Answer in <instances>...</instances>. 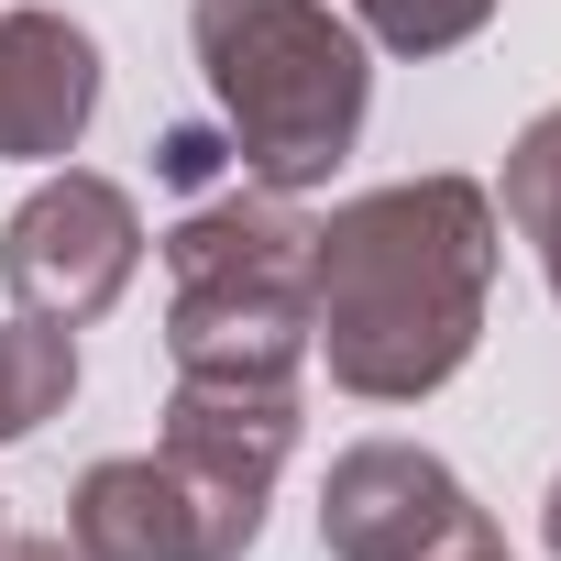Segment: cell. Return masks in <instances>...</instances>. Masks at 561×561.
Masks as SVG:
<instances>
[{"instance_id":"6da1fadb","label":"cell","mask_w":561,"mask_h":561,"mask_svg":"<svg viewBox=\"0 0 561 561\" xmlns=\"http://www.w3.org/2000/svg\"><path fill=\"white\" fill-rule=\"evenodd\" d=\"M495 287V198L473 176H408L309 220V353L342 397L419 408L484 342Z\"/></svg>"},{"instance_id":"7a4b0ae2","label":"cell","mask_w":561,"mask_h":561,"mask_svg":"<svg viewBox=\"0 0 561 561\" xmlns=\"http://www.w3.org/2000/svg\"><path fill=\"white\" fill-rule=\"evenodd\" d=\"M187 45L209 67V100L253 187L298 198L364 144L375 67L331 0H187Z\"/></svg>"},{"instance_id":"3957f363","label":"cell","mask_w":561,"mask_h":561,"mask_svg":"<svg viewBox=\"0 0 561 561\" xmlns=\"http://www.w3.org/2000/svg\"><path fill=\"white\" fill-rule=\"evenodd\" d=\"M165 364L187 386H298L309 364V220L264 198L187 209L165 231Z\"/></svg>"},{"instance_id":"277c9868","label":"cell","mask_w":561,"mask_h":561,"mask_svg":"<svg viewBox=\"0 0 561 561\" xmlns=\"http://www.w3.org/2000/svg\"><path fill=\"white\" fill-rule=\"evenodd\" d=\"M67 539L89 561H242L264 539V495L220 484V473H198L176 451H122V462L78 473Z\"/></svg>"},{"instance_id":"5b68a950","label":"cell","mask_w":561,"mask_h":561,"mask_svg":"<svg viewBox=\"0 0 561 561\" xmlns=\"http://www.w3.org/2000/svg\"><path fill=\"white\" fill-rule=\"evenodd\" d=\"M133 264H144V209L111 176H89V165L45 176L12 220H0V287H12L23 320H56V331L100 320L133 287Z\"/></svg>"},{"instance_id":"8992f818","label":"cell","mask_w":561,"mask_h":561,"mask_svg":"<svg viewBox=\"0 0 561 561\" xmlns=\"http://www.w3.org/2000/svg\"><path fill=\"white\" fill-rule=\"evenodd\" d=\"M495 517L462 495V473L440 462V451H419V440H364V451H342L331 462V484H320V539H331V561H440V550H462V539H484Z\"/></svg>"},{"instance_id":"52a82bcc","label":"cell","mask_w":561,"mask_h":561,"mask_svg":"<svg viewBox=\"0 0 561 561\" xmlns=\"http://www.w3.org/2000/svg\"><path fill=\"white\" fill-rule=\"evenodd\" d=\"M0 45H12V165L78 154L100 111V45L67 12H0Z\"/></svg>"},{"instance_id":"ba28073f","label":"cell","mask_w":561,"mask_h":561,"mask_svg":"<svg viewBox=\"0 0 561 561\" xmlns=\"http://www.w3.org/2000/svg\"><path fill=\"white\" fill-rule=\"evenodd\" d=\"M78 397V342L56 320H0V440H34Z\"/></svg>"},{"instance_id":"9c48e42d","label":"cell","mask_w":561,"mask_h":561,"mask_svg":"<svg viewBox=\"0 0 561 561\" xmlns=\"http://www.w3.org/2000/svg\"><path fill=\"white\" fill-rule=\"evenodd\" d=\"M506 220L528 231L550 298H561V111H539V122L506 144Z\"/></svg>"},{"instance_id":"30bf717a","label":"cell","mask_w":561,"mask_h":561,"mask_svg":"<svg viewBox=\"0 0 561 561\" xmlns=\"http://www.w3.org/2000/svg\"><path fill=\"white\" fill-rule=\"evenodd\" d=\"M353 23L386 45V56H451L495 23V0H353Z\"/></svg>"},{"instance_id":"8fae6325","label":"cell","mask_w":561,"mask_h":561,"mask_svg":"<svg viewBox=\"0 0 561 561\" xmlns=\"http://www.w3.org/2000/svg\"><path fill=\"white\" fill-rule=\"evenodd\" d=\"M0 561H89L78 539H0Z\"/></svg>"},{"instance_id":"7c38bea8","label":"cell","mask_w":561,"mask_h":561,"mask_svg":"<svg viewBox=\"0 0 561 561\" xmlns=\"http://www.w3.org/2000/svg\"><path fill=\"white\" fill-rule=\"evenodd\" d=\"M0 165H12V45H0Z\"/></svg>"},{"instance_id":"4fadbf2b","label":"cell","mask_w":561,"mask_h":561,"mask_svg":"<svg viewBox=\"0 0 561 561\" xmlns=\"http://www.w3.org/2000/svg\"><path fill=\"white\" fill-rule=\"evenodd\" d=\"M440 561H506V539L484 528V539H462V550H440Z\"/></svg>"},{"instance_id":"5bb4252c","label":"cell","mask_w":561,"mask_h":561,"mask_svg":"<svg viewBox=\"0 0 561 561\" xmlns=\"http://www.w3.org/2000/svg\"><path fill=\"white\" fill-rule=\"evenodd\" d=\"M539 528H550V561H561V473H550V506H539Z\"/></svg>"}]
</instances>
